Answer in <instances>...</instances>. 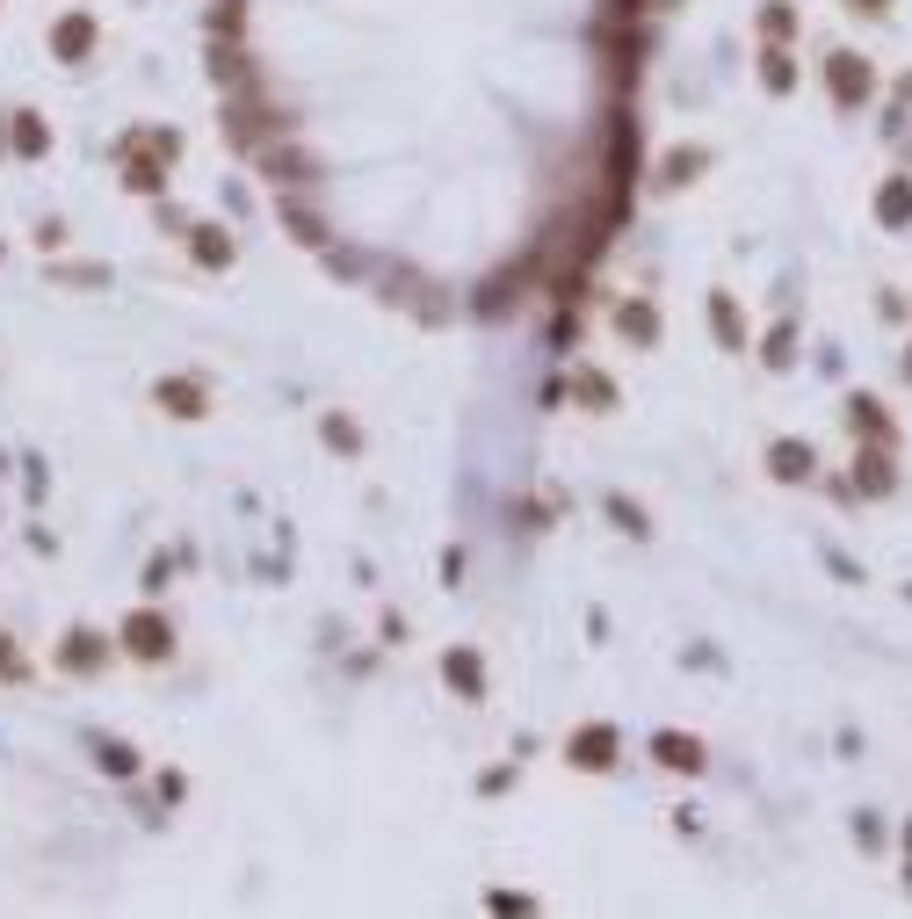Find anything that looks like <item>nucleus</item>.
Here are the masks:
<instances>
[{"mask_svg": "<svg viewBox=\"0 0 912 919\" xmlns=\"http://www.w3.org/2000/svg\"><path fill=\"white\" fill-rule=\"evenodd\" d=\"M124 637H131V652H138V659H160V652H167V623H160V616H131Z\"/></svg>", "mask_w": 912, "mask_h": 919, "instance_id": "f257e3e1", "label": "nucleus"}, {"mask_svg": "<svg viewBox=\"0 0 912 919\" xmlns=\"http://www.w3.org/2000/svg\"><path fill=\"white\" fill-rule=\"evenodd\" d=\"M833 95H840V102L869 95V66H862V58H833Z\"/></svg>", "mask_w": 912, "mask_h": 919, "instance_id": "f03ea898", "label": "nucleus"}, {"mask_svg": "<svg viewBox=\"0 0 912 919\" xmlns=\"http://www.w3.org/2000/svg\"><path fill=\"white\" fill-rule=\"evenodd\" d=\"M768 464H775V478H804V471H811V449H797V442H775V456H768Z\"/></svg>", "mask_w": 912, "mask_h": 919, "instance_id": "7ed1b4c3", "label": "nucleus"}, {"mask_svg": "<svg viewBox=\"0 0 912 919\" xmlns=\"http://www.w3.org/2000/svg\"><path fill=\"white\" fill-rule=\"evenodd\" d=\"M876 210H884V225H905V218H912V189H905V181H891Z\"/></svg>", "mask_w": 912, "mask_h": 919, "instance_id": "20e7f679", "label": "nucleus"}, {"mask_svg": "<svg viewBox=\"0 0 912 919\" xmlns=\"http://www.w3.org/2000/svg\"><path fill=\"white\" fill-rule=\"evenodd\" d=\"M659 760H666V768H695L703 753H695V739H659Z\"/></svg>", "mask_w": 912, "mask_h": 919, "instance_id": "39448f33", "label": "nucleus"}, {"mask_svg": "<svg viewBox=\"0 0 912 919\" xmlns=\"http://www.w3.org/2000/svg\"><path fill=\"white\" fill-rule=\"evenodd\" d=\"M608 746H616L608 731H587V739H580V768H608Z\"/></svg>", "mask_w": 912, "mask_h": 919, "instance_id": "423d86ee", "label": "nucleus"}, {"mask_svg": "<svg viewBox=\"0 0 912 919\" xmlns=\"http://www.w3.org/2000/svg\"><path fill=\"white\" fill-rule=\"evenodd\" d=\"M862 485H869V493H884V485H891V464H884V456H862Z\"/></svg>", "mask_w": 912, "mask_h": 919, "instance_id": "0eeeda50", "label": "nucleus"}, {"mask_svg": "<svg viewBox=\"0 0 912 919\" xmlns=\"http://www.w3.org/2000/svg\"><path fill=\"white\" fill-rule=\"evenodd\" d=\"M87 37H95L87 22H66V29H58V51H87Z\"/></svg>", "mask_w": 912, "mask_h": 919, "instance_id": "6e6552de", "label": "nucleus"}, {"mask_svg": "<svg viewBox=\"0 0 912 919\" xmlns=\"http://www.w3.org/2000/svg\"><path fill=\"white\" fill-rule=\"evenodd\" d=\"M623 333H652V312H645V304H623Z\"/></svg>", "mask_w": 912, "mask_h": 919, "instance_id": "1a4fd4ad", "label": "nucleus"}, {"mask_svg": "<svg viewBox=\"0 0 912 919\" xmlns=\"http://www.w3.org/2000/svg\"><path fill=\"white\" fill-rule=\"evenodd\" d=\"M862 8H884V0H862Z\"/></svg>", "mask_w": 912, "mask_h": 919, "instance_id": "9d476101", "label": "nucleus"}]
</instances>
